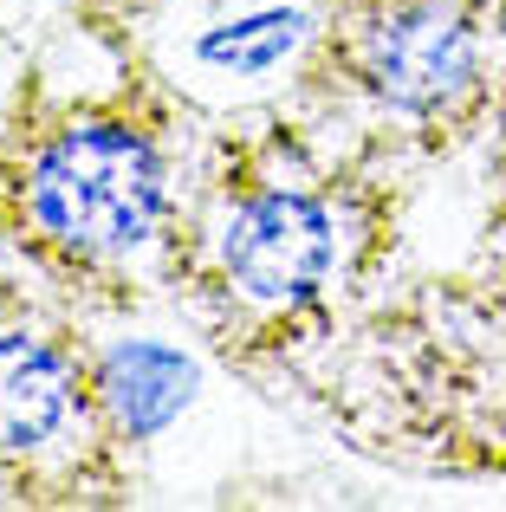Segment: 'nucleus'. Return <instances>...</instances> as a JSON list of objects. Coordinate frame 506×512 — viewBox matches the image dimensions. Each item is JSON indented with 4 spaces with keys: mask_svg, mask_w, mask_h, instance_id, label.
I'll use <instances>...</instances> for the list:
<instances>
[{
    "mask_svg": "<svg viewBox=\"0 0 506 512\" xmlns=\"http://www.w3.org/2000/svg\"><path fill=\"white\" fill-rule=\"evenodd\" d=\"M33 208L59 240L91 253L137 247L163 208V169L137 130L85 124L65 130L33 175Z\"/></svg>",
    "mask_w": 506,
    "mask_h": 512,
    "instance_id": "nucleus-1",
    "label": "nucleus"
},
{
    "mask_svg": "<svg viewBox=\"0 0 506 512\" xmlns=\"http://www.w3.org/2000/svg\"><path fill=\"white\" fill-rule=\"evenodd\" d=\"M228 273L247 299L292 305L325 279L331 266V221L305 195H253L228 221Z\"/></svg>",
    "mask_w": 506,
    "mask_h": 512,
    "instance_id": "nucleus-2",
    "label": "nucleus"
},
{
    "mask_svg": "<svg viewBox=\"0 0 506 512\" xmlns=\"http://www.w3.org/2000/svg\"><path fill=\"white\" fill-rule=\"evenodd\" d=\"M370 78L396 111H435L474 78V26L455 0H416L377 26Z\"/></svg>",
    "mask_w": 506,
    "mask_h": 512,
    "instance_id": "nucleus-3",
    "label": "nucleus"
},
{
    "mask_svg": "<svg viewBox=\"0 0 506 512\" xmlns=\"http://www.w3.org/2000/svg\"><path fill=\"white\" fill-rule=\"evenodd\" d=\"M72 409V376L52 344L7 331L0 338V448H39Z\"/></svg>",
    "mask_w": 506,
    "mask_h": 512,
    "instance_id": "nucleus-4",
    "label": "nucleus"
},
{
    "mask_svg": "<svg viewBox=\"0 0 506 512\" xmlns=\"http://www.w3.org/2000/svg\"><path fill=\"white\" fill-rule=\"evenodd\" d=\"M104 389H111V402H117L130 435H150V428H163L169 415L182 409V396H189V363L156 350V344H130V350L111 357Z\"/></svg>",
    "mask_w": 506,
    "mask_h": 512,
    "instance_id": "nucleus-5",
    "label": "nucleus"
},
{
    "mask_svg": "<svg viewBox=\"0 0 506 512\" xmlns=\"http://www.w3.org/2000/svg\"><path fill=\"white\" fill-rule=\"evenodd\" d=\"M279 46H292V20H266L260 39H208V52H215V59H241V65L273 59Z\"/></svg>",
    "mask_w": 506,
    "mask_h": 512,
    "instance_id": "nucleus-6",
    "label": "nucleus"
}]
</instances>
